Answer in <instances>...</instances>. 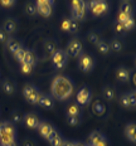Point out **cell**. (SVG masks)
Listing matches in <instances>:
<instances>
[{"label":"cell","mask_w":136,"mask_h":146,"mask_svg":"<svg viewBox=\"0 0 136 146\" xmlns=\"http://www.w3.org/2000/svg\"><path fill=\"white\" fill-rule=\"evenodd\" d=\"M40 95H42V92L38 90V87L34 86V84H32V83L25 84L23 88L24 98H25V101L28 103H30V105H38Z\"/></svg>","instance_id":"obj_5"},{"label":"cell","mask_w":136,"mask_h":146,"mask_svg":"<svg viewBox=\"0 0 136 146\" xmlns=\"http://www.w3.org/2000/svg\"><path fill=\"white\" fill-rule=\"evenodd\" d=\"M47 141L50 144V146H60V145H62V142L64 141V137H63L62 133H60L58 130L56 129L49 135V137L47 139Z\"/></svg>","instance_id":"obj_17"},{"label":"cell","mask_w":136,"mask_h":146,"mask_svg":"<svg viewBox=\"0 0 136 146\" xmlns=\"http://www.w3.org/2000/svg\"><path fill=\"white\" fill-rule=\"evenodd\" d=\"M102 97H103V100H106V101H108V102L113 101V100L116 98V88L113 86H111V84L105 86L102 88Z\"/></svg>","instance_id":"obj_19"},{"label":"cell","mask_w":136,"mask_h":146,"mask_svg":"<svg viewBox=\"0 0 136 146\" xmlns=\"http://www.w3.org/2000/svg\"><path fill=\"white\" fill-rule=\"evenodd\" d=\"M82 50H83V44L81 42V39L78 38H72L71 40L68 42L67 44V48H66V54L69 57H73V58H77L82 54Z\"/></svg>","instance_id":"obj_7"},{"label":"cell","mask_w":136,"mask_h":146,"mask_svg":"<svg viewBox=\"0 0 136 146\" xmlns=\"http://www.w3.org/2000/svg\"><path fill=\"white\" fill-rule=\"evenodd\" d=\"M87 146H88V145H87Z\"/></svg>","instance_id":"obj_47"},{"label":"cell","mask_w":136,"mask_h":146,"mask_svg":"<svg viewBox=\"0 0 136 146\" xmlns=\"http://www.w3.org/2000/svg\"><path fill=\"white\" fill-rule=\"evenodd\" d=\"M3 29H4L9 35L13 34V33H15L18 30V22L14 18H8L4 22V24H3Z\"/></svg>","instance_id":"obj_20"},{"label":"cell","mask_w":136,"mask_h":146,"mask_svg":"<svg viewBox=\"0 0 136 146\" xmlns=\"http://www.w3.org/2000/svg\"><path fill=\"white\" fill-rule=\"evenodd\" d=\"M62 29L66 30L69 34H74V33H77L78 30H80V22L72 19V18L66 19L64 22L62 23Z\"/></svg>","instance_id":"obj_14"},{"label":"cell","mask_w":136,"mask_h":146,"mask_svg":"<svg viewBox=\"0 0 136 146\" xmlns=\"http://www.w3.org/2000/svg\"><path fill=\"white\" fill-rule=\"evenodd\" d=\"M108 47H110V50L111 52H115V53H120L121 50L123 49V43L117 38H113L110 40L108 43Z\"/></svg>","instance_id":"obj_28"},{"label":"cell","mask_w":136,"mask_h":146,"mask_svg":"<svg viewBox=\"0 0 136 146\" xmlns=\"http://www.w3.org/2000/svg\"><path fill=\"white\" fill-rule=\"evenodd\" d=\"M35 5H37V14L42 15L43 18H48L52 15L54 5V1L52 0H38L35 1Z\"/></svg>","instance_id":"obj_9"},{"label":"cell","mask_w":136,"mask_h":146,"mask_svg":"<svg viewBox=\"0 0 136 146\" xmlns=\"http://www.w3.org/2000/svg\"><path fill=\"white\" fill-rule=\"evenodd\" d=\"M130 69L127 67H117L116 72H115V76H116V80L120 82V83H126V82H129L130 80Z\"/></svg>","instance_id":"obj_15"},{"label":"cell","mask_w":136,"mask_h":146,"mask_svg":"<svg viewBox=\"0 0 136 146\" xmlns=\"http://www.w3.org/2000/svg\"><path fill=\"white\" fill-rule=\"evenodd\" d=\"M27 50H28L27 48L22 47L17 52V53L14 54L13 57H14L15 59H17V62H19V63H22V62H23V60H24V57H25V54H27Z\"/></svg>","instance_id":"obj_35"},{"label":"cell","mask_w":136,"mask_h":146,"mask_svg":"<svg viewBox=\"0 0 136 146\" xmlns=\"http://www.w3.org/2000/svg\"><path fill=\"white\" fill-rule=\"evenodd\" d=\"M66 113H67V116H81L82 115V107L77 102H71L66 107Z\"/></svg>","instance_id":"obj_22"},{"label":"cell","mask_w":136,"mask_h":146,"mask_svg":"<svg viewBox=\"0 0 136 146\" xmlns=\"http://www.w3.org/2000/svg\"><path fill=\"white\" fill-rule=\"evenodd\" d=\"M37 130H38L39 135H40L43 139L47 140L48 137H49V135H50V133H52V132L54 131V130H56V127H54L53 125L49 122V121L42 120L40 122H39V125H38Z\"/></svg>","instance_id":"obj_13"},{"label":"cell","mask_w":136,"mask_h":146,"mask_svg":"<svg viewBox=\"0 0 136 146\" xmlns=\"http://www.w3.org/2000/svg\"><path fill=\"white\" fill-rule=\"evenodd\" d=\"M122 24H123V27L126 28V30H127V32L135 28V20H134V18H129V19L125 20V22H123Z\"/></svg>","instance_id":"obj_39"},{"label":"cell","mask_w":136,"mask_h":146,"mask_svg":"<svg viewBox=\"0 0 136 146\" xmlns=\"http://www.w3.org/2000/svg\"><path fill=\"white\" fill-rule=\"evenodd\" d=\"M50 59H52L53 67L56 69H58V71L63 69L68 63V56L66 54L64 49H59V48L50 56Z\"/></svg>","instance_id":"obj_6"},{"label":"cell","mask_w":136,"mask_h":146,"mask_svg":"<svg viewBox=\"0 0 136 146\" xmlns=\"http://www.w3.org/2000/svg\"><path fill=\"white\" fill-rule=\"evenodd\" d=\"M60 146H74V141H71V140H66L62 142V145Z\"/></svg>","instance_id":"obj_44"},{"label":"cell","mask_w":136,"mask_h":146,"mask_svg":"<svg viewBox=\"0 0 136 146\" xmlns=\"http://www.w3.org/2000/svg\"><path fill=\"white\" fill-rule=\"evenodd\" d=\"M129 18H134V17H131V15H127V14H125V13H122V11H117V15H116V22H120V23H123L125 20H127Z\"/></svg>","instance_id":"obj_38"},{"label":"cell","mask_w":136,"mask_h":146,"mask_svg":"<svg viewBox=\"0 0 136 146\" xmlns=\"http://www.w3.org/2000/svg\"><path fill=\"white\" fill-rule=\"evenodd\" d=\"M87 39H88L90 43L96 45L100 40H101V36H100V34L96 32V30H91V32H88V34H87Z\"/></svg>","instance_id":"obj_32"},{"label":"cell","mask_w":136,"mask_h":146,"mask_svg":"<svg viewBox=\"0 0 136 146\" xmlns=\"http://www.w3.org/2000/svg\"><path fill=\"white\" fill-rule=\"evenodd\" d=\"M71 7V18L77 22L83 20L87 14V3L83 0H77V1H71L69 3Z\"/></svg>","instance_id":"obj_3"},{"label":"cell","mask_w":136,"mask_h":146,"mask_svg":"<svg viewBox=\"0 0 136 146\" xmlns=\"http://www.w3.org/2000/svg\"><path fill=\"white\" fill-rule=\"evenodd\" d=\"M40 121H42L40 117H39L35 112H28V113H25L23 117V123L25 125V127H28L30 130L37 129Z\"/></svg>","instance_id":"obj_12"},{"label":"cell","mask_w":136,"mask_h":146,"mask_svg":"<svg viewBox=\"0 0 136 146\" xmlns=\"http://www.w3.org/2000/svg\"><path fill=\"white\" fill-rule=\"evenodd\" d=\"M119 10L122 11V13H125V14H127V15L134 17V4H132L131 1H121Z\"/></svg>","instance_id":"obj_27"},{"label":"cell","mask_w":136,"mask_h":146,"mask_svg":"<svg viewBox=\"0 0 136 146\" xmlns=\"http://www.w3.org/2000/svg\"><path fill=\"white\" fill-rule=\"evenodd\" d=\"M8 39H9V34L3 28H0V43H7Z\"/></svg>","instance_id":"obj_41"},{"label":"cell","mask_w":136,"mask_h":146,"mask_svg":"<svg viewBox=\"0 0 136 146\" xmlns=\"http://www.w3.org/2000/svg\"><path fill=\"white\" fill-rule=\"evenodd\" d=\"M125 137L131 142H135L136 141V135H135V122H130L125 126Z\"/></svg>","instance_id":"obj_24"},{"label":"cell","mask_w":136,"mask_h":146,"mask_svg":"<svg viewBox=\"0 0 136 146\" xmlns=\"http://www.w3.org/2000/svg\"><path fill=\"white\" fill-rule=\"evenodd\" d=\"M5 45H7L8 50L10 52L13 56H14L15 53H17L18 50L20 49V48L23 47L22 42H20L19 39H17V38H9L8 40H7V43H5Z\"/></svg>","instance_id":"obj_18"},{"label":"cell","mask_w":136,"mask_h":146,"mask_svg":"<svg viewBox=\"0 0 136 146\" xmlns=\"http://www.w3.org/2000/svg\"><path fill=\"white\" fill-rule=\"evenodd\" d=\"M17 141V127L10 121H0V144L8 145Z\"/></svg>","instance_id":"obj_2"},{"label":"cell","mask_w":136,"mask_h":146,"mask_svg":"<svg viewBox=\"0 0 136 146\" xmlns=\"http://www.w3.org/2000/svg\"><path fill=\"white\" fill-rule=\"evenodd\" d=\"M102 137H105V135L102 132H100V131H92V132L90 133V136H88V146L96 145Z\"/></svg>","instance_id":"obj_29"},{"label":"cell","mask_w":136,"mask_h":146,"mask_svg":"<svg viewBox=\"0 0 136 146\" xmlns=\"http://www.w3.org/2000/svg\"><path fill=\"white\" fill-rule=\"evenodd\" d=\"M23 117H24V115L22 113V111L20 110H14L13 112H11V115H10V122L11 123H22L23 122Z\"/></svg>","instance_id":"obj_30"},{"label":"cell","mask_w":136,"mask_h":146,"mask_svg":"<svg viewBox=\"0 0 136 146\" xmlns=\"http://www.w3.org/2000/svg\"><path fill=\"white\" fill-rule=\"evenodd\" d=\"M34 69V66H30V64H27V63H20V72L23 74H30Z\"/></svg>","instance_id":"obj_37"},{"label":"cell","mask_w":136,"mask_h":146,"mask_svg":"<svg viewBox=\"0 0 136 146\" xmlns=\"http://www.w3.org/2000/svg\"><path fill=\"white\" fill-rule=\"evenodd\" d=\"M43 47H44V52L47 56H52V54L58 49V44L54 39L49 38V39H45L44 43H43Z\"/></svg>","instance_id":"obj_23"},{"label":"cell","mask_w":136,"mask_h":146,"mask_svg":"<svg viewBox=\"0 0 136 146\" xmlns=\"http://www.w3.org/2000/svg\"><path fill=\"white\" fill-rule=\"evenodd\" d=\"M74 146H87V145L82 141H74Z\"/></svg>","instance_id":"obj_45"},{"label":"cell","mask_w":136,"mask_h":146,"mask_svg":"<svg viewBox=\"0 0 136 146\" xmlns=\"http://www.w3.org/2000/svg\"><path fill=\"white\" fill-rule=\"evenodd\" d=\"M25 13L33 17V15L37 14V5H35V1H28L25 4Z\"/></svg>","instance_id":"obj_33"},{"label":"cell","mask_w":136,"mask_h":146,"mask_svg":"<svg viewBox=\"0 0 136 146\" xmlns=\"http://www.w3.org/2000/svg\"><path fill=\"white\" fill-rule=\"evenodd\" d=\"M1 146H3V145H1Z\"/></svg>","instance_id":"obj_48"},{"label":"cell","mask_w":136,"mask_h":146,"mask_svg":"<svg viewBox=\"0 0 136 146\" xmlns=\"http://www.w3.org/2000/svg\"><path fill=\"white\" fill-rule=\"evenodd\" d=\"M113 30L117 35H123L127 33V30H126V28L123 27V24L120 23V22H116V20H115V23H113Z\"/></svg>","instance_id":"obj_34"},{"label":"cell","mask_w":136,"mask_h":146,"mask_svg":"<svg viewBox=\"0 0 136 146\" xmlns=\"http://www.w3.org/2000/svg\"><path fill=\"white\" fill-rule=\"evenodd\" d=\"M74 90V84L72 80L67 76L58 74L52 80L50 83V96L54 98V101H67L72 96Z\"/></svg>","instance_id":"obj_1"},{"label":"cell","mask_w":136,"mask_h":146,"mask_svg":"<svg viewBox=\"0 0 136 146\" xmlns=\"http://www.w3.org/2000/svg\"><path fill=\"white\" fill-rule=\"evenodd\" d=\"M0 5L3 8H13L17 5V1L15 0H4V1H0Z\"/></svg>","instance_id":"obj_40"},{"label":"cell","mask_w":136,"mask_h":146,"mask_svg":"<svg viewBox=\"0 0 136 146\" xmlns=\"http://www.w3.org/2000/svg\"><path fill=\"white\" fill-rule=\"evenodd\" d=\"M54 103H56V101H54V98L52 96L42 92L40 98H39V101H38V106H40V107H43V108H47V110H52L54 107Z\"/></svg>","instance_id":"obj_16"},{"label":"cell","mask_w":136,"mask_h":146,"mask_svg":"<svg viewBox=\"0 0 136 146\" xmlns=\"http://www.w3.org/2000/svg\"><path fill=\"white\" fill-rule=\"evenodd\" d=\"M37 62H38V57H37V54H35V52L32 50V49H28L27 50L25 57H24V60L22 63H27V64H30V66H35Z\"/></svg>","instance_id":"obj_26"},{"label":"cell","mask_w":136,"mask_h":146,"mask_svg":"<svg viewBox=\"0 0 136 146\" xmlns=\"http://www.w3.org/2000/svg\"><path fill=\"white\" fill-rule=\"evenodd\" d=\"M0 146H1V144H0Z\"/></svg>","instance_id":"obj_46"},{"label":"cell","mask_w":136,"mask_h":146,"mask_svg":"<svg viewBox=\"0 0 136 146\" xmlns=\"http://www.w3.org/2000/svg\"><path fill=\"white\" fill-rule=\"evenodd\" d=\"M92 112L96 116H102V115H105V112H106L105 103L102 102L101 100H96V101L92 103Z\"/></svg>","instance_id":"obj_25"},{"label":"cell","mask_w":136,"mask_h":146,"mask_svg":"<svg viewBox=\"0 0 136 146\" xmlns=\"http://www.w3.org/2000/svg\"><path fill=\"white\" fill-rule=\"evenodd\" d=\"M78 67L84 73L92 72V69L95 68V58L88 53H82L78 57Z\"/></svg>","instance_id":"obj_8"},{"label":"cell","mask_w":136,"mask_h":146,"mask_svg":"<svg viewBox=\"0 0 136 146\" xmlns=\"http://www.w3.org/2000/svg\"><path fill=\"white\" fill-rule=\"evenodd\" d=\"M96 47H97V49L98 52L101 54H110L111 53V50H110V47H108V43L107 42H105V40H100L97 44H96Z\"/></svg>","instance_id":"obj_31"},{"label":"cell","mask_w":136,"mask_h":146,"mask_svg":"<svg viewBox=\"0 0 136 146\" xmlns=\"http://www.w3.org/2000/svg\"><path fill=\"white\" fill-rule=\"evenodd\" d=\"M67 122L71 126H78L81 125L82 120H81V116H67Z\"/></svg>","instance_id":"obj_36"},{"label":"cell","mask_w":136,"mask_h":146,"mask_svg":"<svg viewBox=\"0 0 136 146\" xmlns=\"http://www.w3.org/2000/svg\"><path fill=\"white\" fill-rule=\"evenodd\" d=\"M3 91H4L7 95H13V93L17 91V83H15L14 80H11V78H5L4 81H3Z\"/></svg>","instance_id":"obj_21"},{"label":"cell","mask_w":136,"mask_h":146,"mask_svg":"<svg viewBox=\"0 0 136 146\" xmlns=\"http://www.w3.org/2000/svg\"><path fill=\"white\" fill-rule=\"evenodd\" d=\"M108 3L103 1V0H93V1L87 3V10H90L92 13L93 17H102L108 13Z\"/></svg>","instance_id":"obj_4"},{"label":"cell","mask_w":136,"mask_h":146,"mask_svg":"<svg viewBox=\"0 0 136 146\" xmlns=\"http://www.w3.org/2000/svg\"><path fill=\"white\" fill-rule=\"evenodd\" d=\"M23 146H35V142L32 139H25L23 141Z\"/></svg>","instance_id":"obj_43"},{"label":"cell","mask_w":136,"mask_h":146,"mask_svg":"<svg viewBox=\"0 0 136 146\" xmlns=\"http://www.w3.org/2000/svg\"><path fill=\"white\" fill-rule=\"evenodd\" d=\"M93 146H108V141H107V137H102L101 140H100V141L97 142V144L96 145H93Z\"/></svg>","instance_id":"obj_42"},{"label":"cell","mask_w":136,"mask_h":146,"mask_svg":"<svg viewBox=\"0 0 136 146\" xmlns=\"http://www.w3.org/2000/svg\"><path fill=\"white\" fill-rule=\"evenodd\" d=\"M92 100V92H91L90 87L82 86L80 88V91L77 92V97H76V102L80 106H87L91 103Z\"/></svg>","instance_id":"obj_11"},{"label":"cell","mask_w":136,"mask_h":146,"mask_svg":"<svg viewBox=\"0 0 136 146\" xmlns=\"http://www.w3.org/2000/svg\"><path fill=\"white\" fill-rule=\"evenodd\" d=\"M119 102L121 105V107L126 108V110H135L136 106V98H135V91H130V92H126L123 95L120 96Z\"/></svg>","instance_id":"obj_10"}]
</instances>
